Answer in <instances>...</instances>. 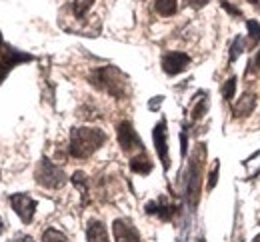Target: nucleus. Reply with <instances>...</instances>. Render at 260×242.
I'll return each mask as SVG.
<instances>
[{"mask_svg":"<svg viewBox=\"0 0 260 242\" xmlns=\"http://www.w3.org/2000/svg\"><path fill=\"white\" fill-rule=\"evenodd\" d=\"M242 48H244V40H242V36H236L234 42H232V48H230V56H228V62H230V64L240 56Z\"/></svg>","mask_w":260,"mask_h":242,"instance_id":"20","label":"nucleus"},{"mask_svg":"<svg viewBox=\"0 0 260 242\" xmlns=\"http://www.w3.org/2000/svg\"><path fill=\"white\" fill-rule=\"evenodd\" d=\"M144 208H146V214H154V216H158L162 220H172V216L178 212V206L172 204V202H168L166 198L152 200V202H148Z\"/></svg>","mask_w":260,"mask_h":242,"instance_id":"11","label":"nucleus"},{"mask_svg":"<svg viewBox=\"0 0 260 242\" xmlns=\"http://www.w3.org/2000/svg\"><path fill=\"white\" fill-rule=\"evenodd\" d=\"M254 104H256L254 94H244V96H242L238 102L234 104L232 112H234L236 116H248V114L254 110Z\"/></svg>","mask_w":260,"mask_h":242,"instance_id":"14","label":"nucleus"},{"mask_svg":"<svg viewBox=\"0 0 260 242\" xmlns=\"http://www.w3.org/2000/svg\"><path fill=\"white\" fill-rule=\"evenodd\" d=\"M248 2H250V4H252V6L260 12V0H248Z\"/></svg>","mask_w":260,"mask_h":242,"instance_id":"29","label":"nucleus"},{"mask_svg":"<svg viewBox=\"0 0 260 242\" xmlns=\"http://www.w3.org/2000/svg\"><path fill=\"white\" fill-rule=\"evenodd\" d=\"M188 64H190V56L186 52H176L174 50V52H166L162 56V70L170 76H176V74L184 72L188 68Z\"/></svg>","mask_w":260,"mask_h":242,"instance_id":"8","label":"nucleus"},{"mask_svg":"<svg viewBox=\"0 0 260 242\" xmlns=\"http://www.w3.org/2000/svg\"><path fill=\"white\" fill-rule=\"evenodd\" d=\"M2 48H4V40H2V34H0V52H2Z\"/></svg>","mask_w":260,"mask_h":242,"instance_id":"30","label":"nucleus"},{"mask_svg":"<svg viewBox=\"0 0 260 242\" xmlns=\"http://www.w3.org/2000/svg\"><path fill=\"white\" fill-rule=\"evenodd\" d=\"M222 8H226V10L230 12V14H232V16H242V12H240L236 6H230L226 0H222Z\"/></svg>","mask_w":260,"mask_h":242,"instance_id":"25","label":"nucleus"},{"mask_svg":"<svg viewBox=\"0 0 260 242\" xmlns=\"http://www.w3.org/2000/svg\"><path fill=\"white\" fill-rule=\"evenodd\" d=\"M106 142V134L98 128H72L70 130V144L68 152L74 158H88Z\"/></svg>","mask_w":260,"mask_h":242,"instance_id":"1","label":"nucleus"},{"mask_svg":"<svg viewBox=\"0 0 260 242\" xmlns=\"http://www.w3.org/2000/svg\"><path fill=\"white\" fill-rule=\"evenodd\" d=\"M218 172H220V164H218V160H216V164H214V168H212V172H210V180H208V190H212L214 186H216V180H218Z\"/></svg>","mask_w":260,"mask_h":242,"instance_id":"23","label":"nucleus"},{"mask_svg":"<svg viewBox=\"0 0 260 242\" xmlns=\"http://www.w3.org/2000/svg\"><path fill=\"white\" fill-rule=\"evenodd\" d=\"M28 60H32L30 54H22V52H18V50H14L10 46H4L2 48V54H0V84L6 78V74L14 68V64L28 62Z\"/></svg>","mask_w":260,"mask_h":242,"instance_id":"7","label":"nucleus"},{"mask_svg":"<svg viewBox=\"0 0 260 242\" xmlns=\"http://www.w3.org/2000/svg\"><path fill=\"white\" fill-rule=\"evenodd\" d=\"M152 140H154V146H156V152H158V158L162 160V166L168 168L170 166V158H168V142H166V120H160L154 130H152Z\"/></svg>","mask_w":260,"mask_h":242,"instance_id":"9","label":"nucleus"},{"mask_svg":"<svg viewBox=\"0 0 260 242\" xmlns=\"http://www.w3.org/2000/svg\"><path fill=\"white\" fill-rule=\"evenodd\" d=\"M250 70H260V50L256 52V56L252 58V62H248V70H246V74H250Z\"/></svg>","mask_w":260,"mask_h":242,"instance_id":"24","label":"nucleus"},{"mask_svg":"<svg viewBox=\"0 0 260 242\" xmlns=\"http://www.w3.org/2000/svg\"><path fill=\"white\" fill-rule=\"evenodd\" d=\"M86 238H88V242H110L108 240L106 226H104L100 220H90V222H88Z\"/></svg>","mask_w":260,"mask_h":242,"instance_id":"12","label":"nucleus"},{"mask_svg":"<svg viewBox=\"0 0 260 242\" xmlns=\"http://www.w3.org/2000/svg\"><path fill=\"white\" fill-rule=\"evenodd\" d=\"M92 2H94V0H74V2H72V12H74V16H76V18H84L86 12L90 10Z\"/></svg>","mask_w":260,"mask_h":242,"instance_id":"17","label":"nucleus"},{"mask_svg":"<svg viewBox=\"0 0 260 242\" xmlns=\"http://www.w3.org/2000/svg\"><path fill=\"white\" fill-rule=\"evenodd\" d=\"M204 144H198L194 150L192 158H190V166H188V180H186V194L190 204L196 206L198 202V194H200V174H202V158H204Z\"/></svg>","mask_w":260,"mask_h":242,"instance_id":"4","label":"nucleus"},{"mask_svg":"<svg viewBox=\"0 0 260 242\" xmlns=\"http://www.w3.org/2000/svg\"><path fill=\"white\" fill-rule=\"evenodd\" d=\"M234 92H236V78L232 76V78H228L226 84L222 86V96H224L226 100H232V98H234Z\"/></svg>","mask_w":260,"mask_h":242,"instance_id":"21","label":"nucleus"},{"mask_svg":"<svg viewBox=\"0 0 260 242\" xmlns=\"http://www.w3.org/2000/svg\"><path fill=\"white\" fill-rule=\"evenodd\" d=\"M252 242H260V234H258V236H256V238H254Z\"/></svg>","mask_w":260,"mask_h":242,"instance_id":"32","label":"nucleus"},{"mask_svg":"<svg viewBox=\"0 0 260 242\" xmlns=\"http://www.w3.org/2000/svg\"><path fill=\"white\" fill-rule=\"evenodd\" d=\"M248 26V38H250V48H254L260 42V22L256 20H246Z\"/></svg>","mask_w":260,"mask_h":242,"instance_id":"18","label":"nucleus"},{"mask_svg":"<svg viewBox=\"0 0 260 242\" xmlns=\"http://www.w3.org/2000/svg\"><path fill=\"white\" fill-rule=\"evenodd\" d=\"M8 200H10L12 210L18 214V218H20L24 224H30V222H32L34 212H36V200H34V198H30L28 194L18 192V194H12Z\"/></svg>","mask_w":260,"mask_h":242,"instance_id":"6","label":"nucleus"},{"mask_svg":"<svg viewBox=\"0 0 260 242\" xmlns=\"http://www.w3.org/2000/svg\"><path fill=\"white\" fill-rule=\"evenodd\" d=\"M154 10L160 16H172V14H176L178 4H176V0H156L154 2Z\"/></svg>","mask_w":260,"mask_h":242,"instance_id":"16","label":"nucleus"},{"mask_svg":"<svg viewBox=\"0 0 260 242\" xmlns=\"http://www.w3.org/2000/svg\"><path fill=\"white\" fill-rule=\"evenodd\" d=\"M130 168L136 174H148L152 170V162L146 156V152H142V154H136V156L130 158Z\"/></svg>","mask_w":260,"mask_h":242,"instance_id":"13","label":"nucleus"},{"mask_svg":"<svg viewBox=\"0 0 260 242\" xmlns=\"http://www.w3.org/2000/svg\"><path fill=\"white\" fill-rule=\"evenodd\" d=\"M70 180H72V184L82 192V204H84V202L88 200V178H86V174L78 170V172L72 174V178H70Z\"/></svg>","mask_w":260,"mask_h":242,"instance_id":"15","label":"nucleus"},{"mask_svg":"<svg viewBox=\"0 0 260 242\" xmlns=\"http://www.w3.org/2000/svg\"><path fill=\"white\" fill-rule=\"evenodd\" d=\"M116 134H118V144H120L124 154H134L136 156V154L144 152V144H142L140 136L136 134L134 126L130 124L128 120H124V122H120L116 126Z\"/></svg>","mask_w":260,"mask_h":242,"instance_id":"5","label":"nucleus"},{"mask_svg":"<svg viewBox=\"0 0 260 242\" xmlns=\"http://www.w3.org/2000/svg\"><path fill=\"white\" fill-rule=\"evenodd\" d=\"M112 230H114V240L116 242H140L138 230L130 224L128 220H122V218L114 220Z\"/></svg>","mask_w":260,"mask_h":242,"instance_id":"10","label":"nucleus"},{"mask_svg":"<svg viewBox=\"0 0 260 242\" xmlns=\"http://www.w3.org/2000/svg\"><path fill=\"white\" fill-rule=\"evenodd\" d=\"M190 6H194V8H202V6H206L210 0H186Z\"/></svg>","mask_w":260,"mask_h":242,"instance_id":"26","label":"nucleus"},{"mask_svg":"<svg viewBox=\"0 0 260 242\" xmlns=\"http://www.w3.org/2000/svg\"><path fill=\"white\" fill-rule=\"evenodd\" d=\"M42 242H68V238H66L60 230L48 228V230H44V234H42Z\"/></svg>","mask_w":260,"mask_h":242,"instance_id":"19","label":"nucleus"},{"mask_svg":"<svg viewBox=\"0 0 260 242\" xmlns=\"http://www.w3.org/2000/svg\"><path fill=\"white\" fill-rule=\"evenodd\" d=\"M2 230H4V222H2V218H0V234H2Z\"/></svg>","mask_w":260,"mask_h":242,"instance_id":"31","label":"nucleus"},{"mask_svg":"<svg viewBox=\"0 0 260 242\" xmlns=\"http://www.w3.org/2000/svg\"><path fill=\"white\" fill-rule=\"evenodd\" d=\"M90 80H92L94 86H98L104 92H108L114 98H122L128 92L126 76L116 68V66H104V68L94 70L92 76H90Z\"/></svg>","mask_w":260,"mask_h":242,"instance_id":"2","label":"nucleus"},{"mask_svg":"<svg viewBox=\"0 0 260 242\" xmlns=\"http://www.w3.org/2000/svg\"><path fill=\"white\" fill-rule=\"evenodd\" d=\"M206 106H208V100H206V96L202 98V102H200V98L196 96V108L192 110V118H194V120H196V118H200V116L206 112Z\"/></svg>","mask_w":260,"mask_h":242,"instance_id":"22","label":"nucleus"},{"mask_svg":"<svg viewBox=\"0 0 260 242\" xmlns=\"http://www.w3.org/2000/svg\"><path fill=\"white\" fill-rule=\"evenodd\" d=\"M14 242H34V238L28 236V234H18V236L14 238Z\"/></svg>","mask_w":260,"mask_h":242,"instance_id":"27","label":"nucleus"},{"mask_svg":"<svg viewBox=\"0 0 260 242\" xmlns=\"http://www.w3.org/2000/svg\"><path fill=\"white\" fill-rule=\"evenodd\" d=\"M34 178H36V182L40 186L50 188V190L62 188L66 182H68V176L64 174V170L60 166H56L52 160H48L46 156L38 162V166L34 170Z\"/></svg>","mask_w":260,"mask_h":242,"instance_id":"3","label":"nucleus"},{"mask_svg":"<svg viewBox=\"0 0 260 242\" xmlns=\"http://www.w3.org/2000/svg\"><path fill=\"white\" fill-rule=\"evenodd\" d=\"M160 100H162V96H156V100H152V102L148 104L150 108H158V104H160Z\"/></svg>","mask_w":260,"mask_h":242,"instance_id":"28","label":"nucleus"}]
</instances>
